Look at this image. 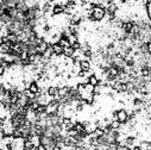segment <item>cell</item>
Segmentation results:
<instances>
[{
  "label": "cell",
  "instance_id": "cell-1",
  "mask_svg": "<svg viewBox=\"0 0 151 150\" xmlns=\"http://www.w3.org/2000/svg\"><path fill=\"white\" fill-rule=\"evenodd\" d=\"M105 17H106V10L105 8H102L100 6L93 7V18L95 19V22L102 21Z\"/></svg>",
  "mask_w": 151,
  "mask_h": 150
},
{
  "label": "cell",
  "instance_id": "cell-2",
  "mask_svg": "<svg viewBox=\"0 0 151 150\" xmlns=\"http://www.w3.org/2000/svg\"><path fill=\"white\" fill-rule=\"evenodd\" d=\"M117 115H118V120H119L121 124L127 123V120H128V113L126 112V110H124V108L117 110Z\"/></svg>",
  "mask_w": 151,
  "mask_h": 150
},
{
  "label": "cell",
  "instance_id": "cell-3",
  "mask_svg": "<svg viewBox=\"0 0 151 150\" xmlns=\"http://www.w3.org/2000/svg\"><path fill=\"white\" fill-rule=\"evenodd\" d=\"M66 10H67V8L62 7L60 4H55V5H54V7H52L51 16H60V14L64 13V12H66Z\"/></svg>",
  "mask_w": 151,
  "mask_h": 150
},
{
  "label": "cell",
  "instance_id": "cell-4",
  "mask_svg": "<svg viewBox=\"0 0 151 150\" xmlns=\"http://www.w3.org/2000/svg\"><path fill=\"white\" fill-rule=\"evenodd\" d=\"M51 47H52V50H54V54H55V55H57V56H62V55H63L64 49H63L59 43H57V44H52Z\"/></svg>",
  "mask_w": 151,
  "mask_h": 150
},
{
  "label": "cell",
  "instance_id": "cell-5",
  "mask_svg": "<svg viewBox=\"0 0 151 150\" xmlns=\"http://www.w3.org/2000/svg\"><path fill=\"white\" fill-rule=\"evenodd\" d=\"M80 68H81V70H83V71H90V62L87 61V60L81 61Z\"/></svg>",
  "mask_w": 151,
  "mask_h": 150
},
{
  "label": "cell",
  "instance_id": "cell-6",
  "mask_svg": "<svg viewBox=\"0 0 151 150\" xmlns=\"http://www.w3.org/2000/svg\"><path fill=\"white\" fill-rule=\"evenodd\" d=\"M52 55H54V50H52V47L50 45L47 50H45V52L43 54V57L45 59V60H51V57H52Z\"/></svg>",
  "mask_w": 151,
  "mask_h": 150
},
{
  "label": "cell",
  "instance_id": "cell-7",
  "mask_svg": "<svg viewBox=\"0 0 151 150\" xmlns=\"http://www.w3.org/2000/svg\"><path fill=\"white\" fill-rule=\"evenodd\" d=\"M69 93V87L68 86H64V87H60V91H59V96L60 98H66Z\"/></svg>",
  "mask_w": 151,
  "mask_h": 150
},
{
  "label": "cell",
  "instance_id": "cell-8",
  "mask_svg": "<svg viewBox=\"0 0 151 150\" xmlns=\"http://www.w3.org/2000/svg\"><path fill=\"white\" fill-rule=\"evenodd\" d=\"M89 83L93 85L94 87L98 86V85L100 83V80H99V78L95 74H94V75H90V76H89Z\"/></svg>",
  "mask_w": 151,
  "mask_h": 150
},
{
  "label": "cell",
  "instance_id": "cell-9",
  "mask_svg": "<svg viewBox=\"0 0 151 150\" xmlns=\"http://www.w3.org/2000/svg\"><path fill=\"white\" fill-rule=\"evenodd\" d=\"M74 54H75V50L70 47V48H66L64 49V52H63V55L66 56V57H74Z\"/></svg>",
  "mask_w": 151,
  "mask_h": 150
},
{
  "label": "cell",
  "instance_id": "cell-10",
  "mask_svg": "<svg viewBox=\"0 0 151 150\" xmlns=\"http://www.w3.org/2000/svg\"><path fill=\"white\" fill-rule=\"evenodd\" d=\"M59 44H60L63 49H66V48H70V47H71V45H70V43H69V41H68V38H63V37H61V40H60Z\"/></svg>",
  "mask_w": 151,
  "mask_h": 150
},
{
  "label": "cell",
  "instance_id": "cell-11",
  "mask_svg": "<svg viewBox=\"0 0 151 150\" xmlns=\"http://www.w3.org/2000/svg\"><path fill=\"white\" fill-rule=\"evenodd\" d=\"M109 126H111L112 130H119L121 127V123L119 120H112L109 123Z\"/></svg>",
  "mask_w": 151,
  "mask_h": 150
},
{
  "label": "cell",
  "instance_id": "cell-12",
  "mask_svg": "<svg viewBox=\"0 0 151 150\" xmlns=\"http://www.w3.org/2000/svg\"><path fill=\"white\" fill-rule=\"evenodd\" d=\"M68 41H69L70 45H74L75 43L79 42V36H78V35H71V36L68 37Z\"/></svg>",
  "mask_w": 151,
  "mask_h": 150
},
{
  "label": "cell",
  "instance_id": "cell-13",
  "mask_svg": "<svg viewBox=\"0 0 151 150\" xmlns=\"http://www.w3.org/2000/svg\"><path fill=\"white\" fill-rule=\"evenodd\" d=\"M94 88H95V87H94L93 85H90V83L86 85V92L87 93H90V94H92V93H94Z\"/></svg>",
  "mask_w": 151,
  "mask_h": 150
},
{
  "label": "cell",
  "instance_id": "cell-14",
  "mask_svg": "<svg viewBox=\"0 0 151 150\" xmlns=\"http://www.w3.org/2000/svg\"><path fill=\"white\" fill-rule=\"evenodd\" d=\"M36 112H37V113H44V112H47V106H44V105H40Z\"/></svg>",
  "mask_w": 151,
  "mask_h": 150
},
{
  "label": "cell",
  "instance_id": "cell-15",
  "mask_svg": "<svg viewBox=\"0 0 151 150\" xmlns=\"http://www.w3.org/2000/svg\"><path fill=\"white\" fill-rule=\"evenodd\" d=\"M81 47H82V44L80 43V42H78V43H75L74 45H71V48L76 51V50H81Z\"/></svg>",
  "mask_w": 151,
  "mask_h": 150
},
{
  "label": "cell",
  "instance_id": "cell-16",
  "mask_svg": "<svg viewBox=\"0 0 151 150\" xmlns=\"http://www.w3.org/2000/svg\"><path fill=\"white\" fill-rule=\"evenodd\" d=\"M145 10H146V14H147V17H150L151 16V6H150V4L147 3V5L145 6Z\"/></svg>",
  "mask_w": 151,
  "mask_h": 150
},
{
  "label": "cell",
  "instance_id": "cell-17",
  "mask_svg": "<svg viewBox=\"0 0 151 150\" xmlns=\"http://www.w3.org/2000/svg\"><path fill=\"white\" fill-rule=\"evenodd\" d=\"M37 150H48V149H47V146H45V145L41 144L40 146H37Z\"/></svg>",
  "mask_w": 151,
  "mask_h": 150
},
{
  "label": "cell",
  "instance_id": "cell-18",
  "mask_svg": "<svg viewBox=\"0 0 151 150\" xmlns=\"http://www.w3.org/2000/svg\"><path fill=\"white\" fill-rule=\"evenodd\" d=\"M149 4H150V6H151V1H149Z\"/></svg>",
  "mask_w": 151,
  "mask_h": 150
}]
</instances>
